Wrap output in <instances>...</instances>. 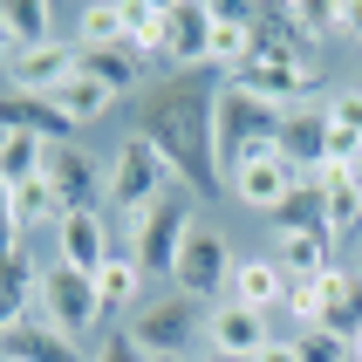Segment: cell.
Segmentation results:
<instances>
[{"label": "cell", "mask_w": 362, "mask_h": 362, "mask_svg": "<svg viewBox=\"0 0 362 362\" xmlns=\"http://www.w3.org/2000/svg\"><path fill=\"white\" fill-rule=\"evenodd\" d=\"M123 28H130V55L137 62H151V55H164V35H171V0H123Z\"/></svg>", "instance_id": "obj_23"}, {"label": "cell", "mask_w": 362, "mask_h": 362, "mask_svg": "<svg viewBox=\"0 0 362 362\" xmlns=\"http://www.w3.org/2000/svg\"><path fill=\"white\" fill-rule=\"evenodd\" d=\"M315 301H322V328H335V335L356 342V328H362V274L328 267L322 281H315Z\"/></svg>", "instance_id": "obj_19"}, {"label": "cell", "mask_w": 362, "mask_h": 362, "mask_svg": "<svg viewBox=\"0 0 362 362\" xmlns=\"http://www.w3.org/2000/svg\"><path fill=\"white\" fill-rule=\"evenodd\" d=\"M164 362H178V356H164Z\"/></svg>", "instance_id": "obj_39"}, {"label": "cell", "mask_w": 362, "mask_h": 362, "mask_svg": "<svg viewBox=\"0 0 362 362\" xmlns=\"http://www.w3.org/2000/svg\"><path fill=\"white\" fill-rule=\"evenodd\" d=\"M41 171H48V144L28 137V130H7V137H0V178H7V192L35 185Z\"/></svg>", "instance_id": "obj_28"}, {"label": "cell", "mask_w": 362, "mask_h": 362, "mask_svg": "<svg viewBox=\"0 0 362 362\" xmlns=\"http://www.w3.org/2000/svg\"><path fill=\"white\" fill-rule=\"evenodd\" d=\"M267 219H274V233H328L322 185H315V178H301V185H294V192H287L281 205H274V212H267Z\"/></svg>", "instance_id": "obj_25"}, {"label": "cell", "mask_w": 362, "mask_h": 362, "mask_svg": "<svg viewBox=\"0 0 362 362\" xmlns=\"http://www.w3.org/2000/svg\"><path fill=\"white\" fill-rule=\"evenodd\" d=\"M7 362H89L82 356L76 335H62L48 315H35V322H7Z\"/></svg>", "instance_id": "obj_16"}, {"label": "cell", "mask_w": 362, "mask_h": 362, "mask_svg": "<svg viewBox=\"0 0 362 362\" xmlns=\"http://www.w3.org/2000/svg\"><path fill=\"white\" fill-rule=\"evenodd\" d=\"M315 185H322V205H328V240H356L362 233V171L356 164H328Z\"/></svg>", "instance_id": "obj_17"}, {"label": "cell", "mask_w": 362, "mask_h": 362, "mask_svg": "<svg viewBox=\"0 0 362 362\" xmlns=\"http://www.w3.org/2000/svg\"><path fill=\"white\" fill-rule=\"evenodd\" d=\"M7 205H14L28 226H62V219H69V199L55 192V178H48V171H41L35 185H21V192H7Z\"/></svg>", "instance_id": "obj_31"}, {"label": "cell", "mask_w": 362, "mask_h": 362, "mask_svg": "<svg viewBox=\"0 0 362 362\" xmlns=\"http://www.w3.org/2000/svg\"><path fill=\"white\" fill-rule=\"evenodd\" d=\"M130 28H123V0H96L76 14V48H123Z\"/></svg>", "instance_id": "obj_30"}, {"label": "cell", "mask_w": 362, "mask_h": 362, "mask_svg": "<svg viewBox=\"0 0 362 362\" xmlns=\"http://www.w3.org/2000/svg\"><path fill=\"white\" fill-rule=\"evenodd\" d=\"M328 123L362 144V89H335V96H328Z\"/></svg>", "instance_id": "obj_33"}, {"label": "cell", "mask_w": 362, "mask_h": 362, "mask_svg": "<svg viewBox=\"0 0 362 362\" xmlns=\"http://www.w3.org/2000/svg\"><path fill=\"white\" fill-rule=\"evenodd\" d=\"M287 267L274 260V253H240V267H233V294L226 301L240 308H260V315H274V308H287Z\"/></svg>", "instance_id": "obj_15"}, {"label": "cell", "mask_w": 362, "mask_h": 362, "mask_svg": "<svg viewBox=\"0 0 362 362\" xmlns=\"http://www.w3.org/2000/svg\"><path fill=\"white\" fill-rule=\"evenodd\" d=\"M219 7V0H212ZM246 62H253V21L246 7H219V28H212V69H233L240 76Z\"/></svg>", "instance_id": "obj_26"}, {"label": "cell", "mask_w": 362, "mask_h": 362, "mask_svg": "<svg viewBox=\"0 0 362 362\" xmlns=\"http://www.w3.org/2000/svg\"><path fill=\"white\" fill-rule=\"evenodd\" d=\"M82 76H96L110 96H144L151 89V76L130 48H82Z\"/></svg>", "instance_id": "obj_22"}, {"label": "cell", "mask_w": 362, "mask_h": 362, "mask_svg": "<svg viewBox=\"0 0 362 362\" xmlns=\"http://www.w3.org/2000/svg\"><path fill=\"white\" fill-rule=\"evenodd\" d=\"M294 349H301V362H356V349H349V335H335V328H301L294 335Z\"/></svg>", "instance_id": "obj_32"}, {"label": "cell", "mask_w": 362, "mask_h": 362, "mask_svg": "<svg viewBox=\"0 0 362 362\" xmlns=\"http://www.w3.org/2000/svg\"><path fill=\"white\" fill-rule=\"evenodd\" d=\"M0 362H7V356H0Z\"/></svg>", "instance_id": "obj_40"}, {"label": "cell", "mask_w": 362, "mask_h": 362, "mask_svg": "<svg viewBox=\"0 0 362 362\" xmlns=\"http://www.w3.org/2000/svg\"><path fill=\"white\" fill-rule=\"evenodd\" d=\"M335 35L362 41V0H335Z\"/></svg>", "instance_id": "obj_35"}, {"label": "cell", "mask_w": 362, "mask_h": 362, "mask_svg": "<svg viewBox=\"0 0 362 362\" xmlns=\"http://www.w3.org/2000/svg\"><path fill=\"white\" fill-rule=\"evenodd\" d=\"M55 246H62V267H76V274H89V281H96L103 267L123 253V246L110 240L103 212H69V219L55 226Z\"/></svg>", "instance_id": "obj_14"}, {"label": "cell", "mask_w": 362, "mask_h": 362, "mask_svg": "<svg viewBox=\"0 0 362 362\" xmlns=\"http://www.w3.org/2000/svg\"><path fill=\"white\" fill-rule=\"evenodd\" d=\"M267 342H274V328H267V315H260V308L219 301V308H212V322H205V349H212V356L253 362V356H260Z\"/></svg>", "instance_id": "obj_11"}, {"label": "cell", "mask_w": 362, "mask_h": 362, "mask_svg": "<svg viewBox=\"0 0 362 362\" xmlns=\"http://www.w3.org/2000/svg\"><path fill=\"white\" fill-rule=\"evenodd\" d=\"M233 82H246L253 96H267V103H281V110H294V103L308 96V82H315V76H308V69H294V62H260V55H253Z\"/></svg>", "instance_id": "obj_21"}, {"label": "cell", "mask_w": 362, "mask_h": 362, "mask_svg": "<svg viewBox=\"0 0 362 362\" xmlns=\"http://www.w3.org/2000/svg\"><path fill=\"white\" fill-rule=\"evenodd\" d=\"M212 28H219V7L212 0H171L164 62L171 69H212Z\"/></svg>", "instance_id": "obj_9"}, {"label": "cell", "mask_w": 362, "mask_h": 362, "mask_svg": "<svg viewBox=\"0 0 362 362\" xmlns=\"http://www.w3.org/2000/svg\"><path fill=\"white\" fill-rule=\"evenodd\" d=\"M96 301H103V315H123V308L137 315L144 308V267L130 260V253H117V260L96 274Z\"/></svg>", "instance_id": "obj_27"}, {"label": "cell", "mask_w": 362, "mask_h": 362, "mask_svg": "<svg viewBox=\"0 0 362 362\" xmlns=\"http://www.w3.org/2000/svg\"><path fill=\"white\" fill-rule=\"evenodd\" d=\"M294 185H301V178L287 171L281 151H267V158H246V164H233V171H226V192H233L246 212H274V205H281Z\"/></svg>", "instance_id": "obj_13"}, {"label": "cell", "mask_w": 362, "mask_h": 362, "mask_svg": "<svg viewBox=\"0 0 362 362\" xmlns=\"http://www.w3.org/2000/svg\"><path fill=\"white\" fill-rule=\"evenodd\" d=\"M281 123H287L281 103L253 96L246 82H219V103H212L219 171H233V164H246V158H267V151H281Z\"/></svg>", "instance_id": "obj_2"}, {"label": "cell", "mask_w": 362, "mask_h": 362, "mask_svg": "<svg viewBox=\"0 0 362 362\" xmlns=\"http://www.w3.org/2000/svg\"><path fill=\"white\" fill-rule=\"evenodd\" d=\"M48 178H55V192L69 199V212H96L103 192H110V171H103L82 144H55V151H48Z\"/></svg>", "instance_id": "obj_12"}, {"label": "cell", "mask_w": 362, "mask_h": 362, "mask_svg": "<svg viewBox=\"0 0 362 362\" xmlns=\"http://www.w3.org/2000/svg\"><path fill=\"white\" fill-rule=\"evenodd\" d=\"M349 349H356V362H362V328H356V342H349Z\"/></svg>", "instance_id": "obj_37"}, {"label": "cell", "mask_w": 362, "mask_h": 362, "mask_svg": "<svg viewBox=\"0 0 362 362\" xmlns=\"http://www.w3.org/2000/svg\"><path fill=\"white\" fill-rule=\"evenodd\" d=\"M0 117H7V130H28V137H41L48 151H55V144H76V123L62 117V103H55V96H14V89H7Z\"/></svg>", "instance_id": "obj_18"}, {"label": "cell", "mask_w": 362, "mask_h": 362, "mask_svg": "<svg viewBox=\"0 0 362 362\" xmlns=\"http://www.w3.org/2000/svg\"><path fill=\"white\" fill-rule=\"evenodd\" d=\"M205 322H212V308L205 301H192V294H164V301H144L137 315H130V335H137V349L151 362H164V356H192V342L205 335Z\"/></svg>", "instance_id": "obj_3"}, {"label": "cell", "mask_w": 362, "mask_h": 362, "mask_svg": "<svg viewBox=\"0 0 362 362\" xmlns=\"http://www.w3.org/2000/svg\"><path fill=\"white\" fill-rule=\"evenodd\" d=\"M192 226L199 219H192L185 192H164L144 219H130V260L144 267V281H151V274H164V281L178 274V253H185V240H192Z\"/></svg>", "instance_id": "obj_4"}, {"label": "cell", "mask_w": 362, "mask_h": 362, "mask_svg": "<svg viewBox=\"0 0 362 362\" xmlns=\"http://www.w3.org/2000/svg\"><path fill=\"white\" fill-rule=\"evenodd\" d=\"M281 158L294 178H322L328 171V110H315V103H294L281 123Z\"/></svg>", "instance_id": "obj_10"}, {"label": "cell", "mask_w": 362, "mask_h": 362, "mask_svg": "<svg viewBox=\"0 0 362 362\" xmlns=\"http://www.w3.org/2000/svg\"><path fill=\"white\" fill-rule=\"evenodd\" d=\"M76 69H82L76 35L48 41V48H21V55H7V89H14V96H48V89H62Z\"/></svg>", "instance_id": "obj_8"}, {"label": "cell", "mask_w": 362, "mask_h": 362, "mask_svg": "<svg viewBox=\"0 0 362 362\" xmlns=\"http://www.w3.org/2000/svg\"><path fill=\"white\" fill-rule=\"evenodd\" d=\"M48 96L62 103V117L76 123V130H89V123H96L103 110L117 103V96H110V89H103L96 76H82V69H76V76H69V82H62V89H48Z\"/></svg>", "instance_id": "obj_29"}, {"label": "cell", "mask_w": 362, "mask_h": 362, "mask_svg": "<svg viewBox=\"0 0 362 362\" xmlns=\"http://www.w3.org/2000/svg\"><path fill=\"white\" fill-rule=\"evenodd\" d=\"M89 362H151V356L137 349V335H130V328H110V335L96 342V356H89Z\"/></svg>", "instance_id": "obj_34"}, {"label": "cell", "mask_w": 362, "mask_h": 362, "mask_svg": "<svg viewBox=\"0 0 362 362\" xmlns=\"http://www.w3.org/2000/svg\"><path fill=\"white\" fill-rule=\"evenodd\" d=\"M41 315H48V322L62 328V335H96L103 322H110V315H103V301H96V281H89V274H76V267H48V274H41Z\"/></svg>", "instance_id": "obj_7"}, {"label": "cell", "mask_w": 362, "mask_h": 362, "mask_svg": "<svg viewBox=\"0 0 362 362\" xmlns=\"http://www.w3.org/2000/svg\"><path fill=\"white\" fill-rule=\"evenodd\" d=\"M253 362H301V349H294V335H274V342H267Z\"/></svg>", "instance_id": "obj_36"}, {"label": "cell", "mask_w": 362, "mask_h": 362, "mask_svg": "<svg viewBox=\"0 0 362 362\" xmlns=\"http://www.w3.org/2000/svg\"><path fill=\"white\" fill-rule=\"evenodd\" d=\"M212 362H233V356H212Z\"/></svg>", "instance_id": "obj_38"}, {"label": "cell", "mask_w": 362, "mask_h": 362, "mask_svg": "<svg viewBox=\"0 0 362 362\" xmlns=\"http://www.w3.org/2000/svg\"><path fill=\"white\" fill-rule=\"evenodd\" d=\"M0 41H7V55H21V48H48V41H69V35H55L48 0H7L0 7Z\"/></svg>", "instance_id": "obj_20"}, {"label": "cell", "mask_w": 362, "mask_h": 362, "mask_svg": "<svg viewBox=\"0 0 362 362\" xmlns=\"http://www.w3.org/2000/svg\"><path fill=\"white\" fill-rule=\"evenodd\" d=\"M212 103L219 89H205L199 69H171L164 82H151L137 96V137L171 164V178L192 192H219V144H212Z\"/></svg>", "instance_id": "obj_1"}, {"label": "cell", "mask_w": 362, "mask_h": 362, "mask_svg": "<svg viewBox=\"0 0 362 362\" xmlns=\"http://www.w3.org/2000/svg\"><path fill=\"white\" fill-rule=\"evenodd\" d=\"M164 185H171V164L130 130V137L117 144V158H110V192H103V205H117L123 219H144V212L164 199Z\"/></svg>", "instance_id": "obj_5"}, {"label": "cell", "mask_w": 362, "mask_h": 362, "mask_svg": "<svg viewBox=\"0 0 362 362\" xmlns=\"http://www.w3.org/2000/svg\"><path fill=\"white\" fill-rule=\"evenodd\" d=\"M328 253H335L328 233H281V246H274V260L287 267V281H322L328 267H335Z\"/></svg>", "instance_id": "obj_24"}, {"label": "cell", "mask_w": 362, "mask_h": 362, "mask_svg": "<svg viewBox=\"0 0 362 362\" xmlns=\"http://www.w3.org/2000/svg\"><path fill=\"white\" fill-rule=\"evenodd\" d=\"M233 267H240V253H233V240H226L219 226H192V240H185L178 253V274H171V287L178 294H192V301H212L219 308L226 294H233Z\"/></svg>", "instance_id": "obj_6"}]
</instances>
